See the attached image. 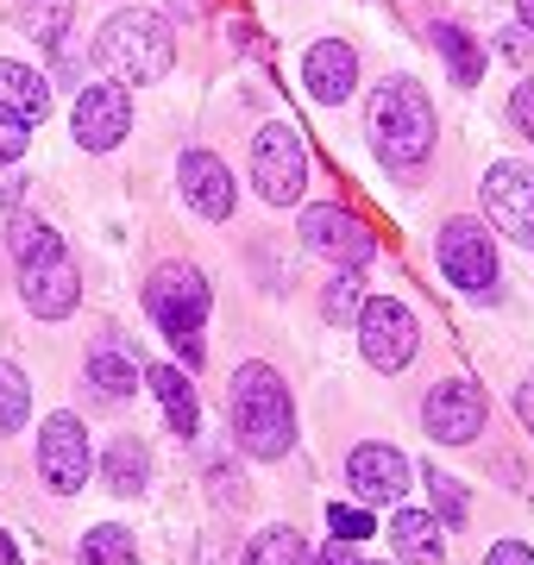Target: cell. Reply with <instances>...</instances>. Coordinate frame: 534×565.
<instances>
[{
    "label": "cell",
    "mask_w": 534,
    "mask_h": 565,
    "mask_svg": "<svg viewBox=\"0 0 534 565\" xmlns=\"http://www.w3.org/2000/svg\"><path fill=\"white\" fill-rule=\"evenodd\" d=\"M233 427L252 459H284L296 440V408L270 364H239L233 371Z\"/></svg>",
    "instance_id": "6da1fadb"
},
{
    "label": "cell",
    "mask_w": 534,
    "mask_h": 565,
    "mask_svg": "<svg viewBox=\"0 0 534 565\" xmlns=\"http://www.w3.org/2000/svg\"><path fill=\"white\" fill-rule=\"evenodd\" d=\"M95 63L120 82H164L170 63H177V39L158 13H114L95 39Z\"/></svg>",
    "instance_id": "7a4b0ae2"
},
{
    "label": "cell",
    "mask_w": 534,
    "mask_h": 565,
    "mask_svg": "<svg viewBox=\"0 0 534 565\" xmlns=\"http://www.w3.org/2000/svg\"><path fill=\"white\" fill-rule=\"evenodd\" d=\"M434 132H440V126H434V107L409 76L384 82V88L371 95V145H377L384 163H396V170L421 163L434 151Z\"/></svg>",
    "instance_id": "3957f363"
},
{
    "label": "cell",
    "mask_w": 534,
    "mask_h": 565,
    "mask_svg": "<svg viewBox=\"0 0 534 565\" xmlns=\"http://www.w3.org/2000/svg\"><path fill=\"white\" fill-rule=\"evenodd\" d=\"M207 277L189 264H164L158 277L145 282V315L164 327V340L189 359V371L202 364V321H207Z\"/></svg>",
    "instance_id": "277c9868"
},
{
    "label": "cell",
    "mask_w": 534,
    "mask_h": 565,
    "mask_svg": "<svg viewBox=\"0 0 534 565\" xmlns=\"http://www.w3.org/2000/svg\"><path fill=\"white\" fill-rule=\"evenodd\" d=\"M252 182L270 207H289L302 189H309V139L289 120H270L252 145Z\"/></svg>",
    "instance_id": "5b68a950"
},
{
    "label": "cell",
    "mask_w": 534,
    "mask_h": 565,
    "mask_svg": "<svg viewBox=\"0 0 534 565\" xmlns=\"http://www.w3.org/2000/svg\"><path fill=\"white\" fill-rule=\"evenodd\" d=\"M415 340H421V327H415V315L403 302L377 296V302L359 308V345H365L371 371H403L415 359Z\"/></svg>",
    "instance_id": "8992f818"
},
{
    "label": "cell",
    "mask_w": 534,
    "mask_h": 565,
    "mask_svg": "<svg viewBox=\"0 0 534 565\" xmlns=\"http://www.w3.org/2000/svg\"><path fill=\"white\" fill-rule=\"evenodd\" d=\"M302 245L309 252H321V258L346 264V270H359V264L377 252V239H371V226L359 221V214H346L340 202H321L302 214Z\"/></svg>",
    "instance_id": "52a82bcc"
},
{
    "label": "cell",
    "mask_w": 534,
    "mask_h": 565,
    "mask_svg": "<svg viewBox=\"0 0 534 565\" xmlns=\"http://www.w3.org/2000/svg\"><path fill=\"white\" fill-rule=\"evenodd\" d=\"M440 270H447L452 289L466 296H484L496 282V252H491V233L472 221H447L440 226Z\"/></svg>",
    "instance_id": "ba28073f"
},
{
    "label": "cell",
    "mask_w": 534,
    "mask_h": 565,
    "mask_svg": "<svg viewBox=\"0 0 534 565\" xmlns=\"http://www.w3.org/2000/svg\"><path fill=\"white\" fill-rule=\"evenodd\" d=\"M484 207L515 245H534V170L528 163H491L484 170Z\"/></svg>",
    "instance_id": "9c48e42d"
},
{
    "label": "cell",
    "mask_w": 534,
    "mask_h": 565,
    "mask_svg": "<svg viewBox=\"0 0 534 565\" xmlns=\"http://www.w3.org/2000/svg\"><path fill=\"white\" fill-rule=\"evenodd\" d=\"M39 471L57 497L88 484V434H83L76 415H51V422L39 427Z\"/></svg>",
    "instance_id": "30bf717a"
},
{
    "label": "cell",
    "mask_w": 534,
    "mask_h": 565,
    "mask_svg": "<svg viewBox=\"0 0 534 565\" xmlns=\"http://www.w3.org/2000/svg\"><path fill=\"white\" fill-rule=\"evenodd\" d=\"M132 126V102H126L120 82H88L76 95V145L83 151H114Z\"/></svg>",
    "instance_id": "8fae6325"
},
{
    "label": "cell",
    "mask_w": 534,
    "mask_h": 565,
    "mask_svg": "<svg viewBox=\"0 0 534 565\" xmlns=\"http://www.w3.org/2000/svg\"><path fill=\"white\" fill-rule=\"evenodd\" d=\"M20 289H25V308H32L39 321H63L70 308L83 302V277H76L70 252H51V258L20 264Z\"/></svg>",
    "instance_id": "7c38bea8"
},
{
    "label": "cell",
    "mask_w": 534,
    "mask_h": 565,
    "mask_svg": "<svg viewBox=\"0 0 534 565\" xmlns=\"http://www.w3.org/2000/svg\"><path fill=\"white\" fill-rule=\"evenodd\" d=\"M421 422H428L434 440H447V446L478 440V434H484V390L466 384V377H452V384H440V390L428 396Z\"/></svg>",
    "instance_id": "4fadbf2b"
},
{
    "label": "cell",
    "mask_w": 534,
    "mask_h": 565,
    "mask_svg": "<svg viewBox=\"0 0 534 565\" xmlns=\"http://www.w3.org/2000/svg\"><path fill=\"white\" fill-rule=\"evenodd\" d=\"M346 484L359 490V503H396V497L409 490V459H403L396 446L371 440L346 459Z\"/></svg>",
    "instance_id": "5bb4252c"
},
{
    "label": "cell",
    "mask_w": 534,
    "mask_h": 565,
    "mask_svg": "<svg viewBox=\"0 0 534 565\" xmlns=\"http://www.w3.org/2000/svg\"><path fill=\"white\" fill-rule=\"evenodd\" d=\"M302 82H309L314 102L340 107L352 88H359V51H352V44H340V39H321L309 57H302Z\"/></svg>",
    "instance_id": "9a60e30c"
},
{
    "label": "cell",
    "mask_w": 534,
    "mask_h": 565,
    "mask_svg": "<svg viewBox=\"0 0 534 565\" xmlns=\"http://www.w3.org/2000/svg\"><path fill=\"white\" fill-rule=\"evenodd\" d=\"M183 195L207 221H226L233 214V177H226V163L214 151H189L183 158Z\"/></svg>",
    "instance_id": "2e32d148"
},
{
    "label": "cell",
    "mask_w": 534,
    "mask_h": 565,
    "mask_svg": "<svg viewBox=\"0 0 534 565\" xmlns=\"http://www.w3.org/2000/svg\"><path fill=\"white\" fill-rule=\"evenodd\" d=\"M0 114L39 126L51 114V82L39 70H25V63H0Z\"/></svg>",
    "instance_id": "e0dca14e"
},
{
    "label": "cell",
    "mask_w": 534,
    "mask_h": 565,
    "mask_svg": "<svg viewBox=\"0 0 534 565\" xmlns=\"http://www.w3.org/2000/svg\"><path fill=\"white\" fill-rule=\"evenodd\" d=\"M145 384H151V396L164 403L170 427H177L183 440L195 434V427H202V403H195V384H189L177 364H151V371H145Z\"/></svg>",
    "instance_id": "ac0fdd59"
},
{
    "label": "cell",
    "mask_w": 534,
    "mask_h": 565,
    "mask_svg": "<svg viewBox=\"0 0 534 565\" xmlns=\"http://www.w3.org/2000/svg\"><path fill=\"white\" fill-rule=\"evenodd\" d=\"M391 541L409 565H440L447 559V534H440V515H421V509H403L391 522Z\"/></svg>",
    "instance_id": "d6986e66"
},
{
    "label": "cell",
    "mask_w": 534,
    "mask_h": 565,
    "mask_svg": "<svg viewBox=\"0 0 534 565\" xmlns=\"http://www.w3.org/2000/svg\"><path fill=\"white\" fill-rule=\"evenodd\" d=\"M145 478H151V452H145L132 434L107 446V490H120V497H139Z\"/></svg>",
    "instance_id": "ffe728a7"
},
{
    "label": "cell",
    "mask_w": 534,
    "mask_h": 565,
    "mask_svg": "<svg viewBox=\"0 0 534 565\" xmlns=\"http://www.w3.org/2000/svg\"><path fill=\"white\" fill-rule=\"evenodd\" d=\"M88 384L102 390V396H132L139 390V364L126 359L120 345H95L88 352Z\"/></svg>",
    "instance_id": "44dd1931"
},
{
    "label": "cell",
    "mask_w": 534,
    "mask_h": 565,
    "mask_svg": "<svg viewBox=\"0 0 534 565\" xmlns=\"http://www.w3.org/2000/svg\"><path fill=\"white\" fill-rule=\"evenodd\" d=\"M13 7H20L25 39H39V44H57L70 32V13H76V0H13Z\"/></svg>",
    "instance_id": "7402d4cb"
},
{
    "label": "cell",
    "mask_w": 534,
    "mask_h": 565,
    "mask_svg": "<svg viewBox=\"0 0 534 565\" xmlns=\"http://www.w3.org/2000/svg\"><path fill=\"white\" fill-rule=\"evenodd\" d=\"M246 565H309V546H302L296 527H265V534L246 546Z\"/></svg>",
    "instance_id": "603a6c76"
},
{
    "label": "cell",
    "mask_w": 534,
    "mask_h": 565,
    "mask_svg": "<svg viewBox=\"0 0 534 565\" xmlns=\"http://www.w3.org/2000/svg\"><path fill=\"white\" fill-rule=\"evenodd\" d=\"M83 565H139V546L126 527H88L83 534Z\"/></svg>",
    "instance_id": "cb8c5ba5"
},
{
    "label": "cell",
    "mask_w": 534,
    "mask_h": 565,
    "mask_svg": "<svg viewBox=\"0 0 534 565\" xmlns=\"http://www.w3.org/2000/svg\"><path fill=\"white\" fill-rule=\"evenodd\" d=\"M434 44L447 51L452 82H478V76H484V51H478V44L466 39V25H434Z\"/></svg>",
    "instance_id": "d4e9b609"
},
{
    "label": "cell",
    "mask_w": 534,
    "mask_h": 565,
    "mask_svg": "<svg viewBox=\"0 0 534 565\" xmlns=\"http://www.w3.org/2000/svg\"><path fill=\"white\" fill-rule=\"evenodd\" d=\"M25 408H32V384H25V371L0 359V434H13V427L25 422Z\"/></svg>",
    "instance_id": "484cf974"
},
{
    "label": "cell",
    "mask_w": 534,
    "mask_h": 565,
    "mask_svg": "<svg viewBox=\"0 0 534 565\" xmlns=\"http://www.w3.org/2000/svg\"><path fill=\"white\" fill-rule=\"evenodd\" d=\"M7 245H13V258L32 264V258H51V252H63V239L51 233L44 221H13V233H7Z\"/></svg>",
    "instance_id": "4316f807"
},
{
    "label": "cell",
    "mask_w": 534,
    "mask_h": 565,
    "mask_svg": "<svg viewBox=\"0 0 534 565\" xmlns=\"http://www.w3.org/2000/svg\"><path fill=\"white\" fill-rule=\"evenodd\" d=\"M428 490H434V515H447V522H466V490L452 484V478H440V465L428 471Z\"/></svg>",
    "instance_id": "83f0119b"
},
{
    "label": "cell",
    "mask_w": 534,
    "mask_h": 565,
    "mask_svg": "<svg viewBox=\"0 0 534 565\" xmlns=\"http://www.w3.org/2000/svg\"><path fill=\"white\" fill-rule=\"evenodd\" d=\"M328 527H333V541H365L371 515H365V509H340V503H333L328 509Z\"/></svg>",
    "instance_id": "f1b7e54d"
},
{
    "label": "cell",
    "mask_w": 534,
    "mask_h": 565,
    "mask_svg": "<svg viewBox=\"0 0 534 565\" xmlns=\"http://www.w3.org/2000/svg\"><path fill=\"white\" fill-rule=\"evenodd\" d=\"M321 308H328V315H352V308H359V277H352V270H340V277L328 282Z\"/></svg>",
    "instance_id": "f546056e"
},
{
    "label": "cell",
    "mask_w": 534,
    "mask_h": 565,
    "mask_svg": "<svg viewBox=\"0 0 534 565\" xmlns=\"http://www.w3.org/2000/svg\"><path fill=\"white\" fill-rule=\"evenodd\" d=\"M32 145V132H25V120H13V114H0V163H13Z\"/></svg>",
    "instance_id": "4dcf8cb0"
},
{
    "label": "cell",
    "mask_w": 534,
    "mask_h": 565,
    "mask_svg": "<svg viewBox=\"0 0 534 565\" xmlns=\"http://www.w3.org/2000/svg\"><path fill=\"white\" fill-rule=\"evenodd\" d=\"M510 120L534 139V82H515V95H510Z\"/></svg>",
    "instance_id": "1f68e13d"
},
{
    "label": "cell",
    "mask_w": 534,
    "mask_h": 565,
    "mask_svg": "<svg viewBox=\"0 0 534 565\" xmlns=\"http://www.w3.org/2000/svg\"><path fill=\"white\" fill-rule=\"evenodd\" d=\"M484 565H534V546H522V541H496L491 553H484Z\"/></svg>",
    "instance_id": "d6a6232c"
},
{
    "label": "cell",
    "mask_w": 534,
    "mask_h": 565,
    "mask_svg": "<svg viewBox=\"0 0 534 565\" xmlns=\"http://www.w3.org/2000/svg\"><path fill=\"white\" fill-rule=\"evenodd\" d=\"M321 565H359V553H352V541H328L321 546Z\"/></svg>",
    "instance_id": "836d02e7"
},
{
    "label": "cell",
    "mask_w": 534,
    "mask_h": 565,
    "mask_svg": "<svg viewBox=\"0 0 534 565\" xmlns=\"http://www.w3.org/2000/svg\"><path fill=\"white\" fill-rule=\"evenodd\" d=\"M515 415H522V422H528V434H534V377L515 390Z\"/></svg>",
    "instance_id": "e575fe53"
},
{
    "label": "cell",
    "mask_w": 534,
    "mask_h": 565,
    "mask_svg": "<svg viewBox=\"0 0 534 565\" xmlns=\"http://www.w3.org/2000/svg\"><path fill=\"white\" fill-rule=\"evenodd\" d=\"M0 565H20V553H13V541L0 534Z\"/></svg>",
    "instance_id": "d590c367"
},
{
    "label": "cell",
    "mask_w": 534,
    "mask_h": 565,
    "mask_svg": "<svg viewBox=\"0 0 534 565\" xmlns=\"http://www.w3.org/2000/svg\"><path fill=\"white\" fill-rule=\"evenodd\" d=\"M515 13H522V25L534 32V0H515Z\"/></svg>",
    "instance_id": "8d00e7d4"
}]
</instances>
